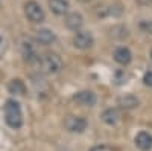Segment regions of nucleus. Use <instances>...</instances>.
<instances>
[{
	"instance_id": "2",
	"label": "nucleus",
	"mask_w": 152,
	"mask_h": 151,
	"mask_svg": "<svg viewBox=\"0 0 152 151\" xmlns=\"http://www.w3.org/2000/svg\"><path fill=\"white\" fill-rule=\"evenodd\" d=\"M5 121L11 128L18 130L23 125V111L15 99H9L5 104Z\"/></svg>"
},
{
	"instance_id": "5",
	"label": "nucleus",
	"mask_w": 152,
	"mask_h": 151,
	"mask_svg": "<svg viewBox=\"0 0 152 151\" xmlns=\"http://www.w3.org/2000/svg\"><path fill=\"white\" fill-rule=\"evenodd\" d=\"M93 44H94V38H93L91 32H88V31H78L73 37V46L76 49L85 50V49H90Z\"/></svg>"
},
{
	"instance_id": "3",
	"label": "nucleus",
	"mask_w": 152,
	"mask_h": 151,
	"mask_svg": "<svg viewBox=\"0 0 152 151\" xmlns=\"http://www.w3.org/2000/svg\"><path fill=\"white\" fill-rule=\"evenodd\" d=\"M24 15H26L28 20L32 21V23H41L46 18L44 9L41 8L40 3L34 2V0H31V2H28L24 5Z\"/></svg>"
},
{
	"instance_id": "16",
	"label": "nucleus",
	"mask_w": 152,
	"mask_h": 151,
	"mask_svg": "<svg viewBox=\"0 0 152 151\" xmlns=\"http://www.w3.org/2000/svg\"><path fill=\"white\" fill-rule=\"evenodd\" d=\"M8 90L9 93L12 95H18V96H23L24 93H26V87H24V84L20 81V80H12L8 85Z\"/></svg>"
},
{
	"instance_id": "10",
	"label": "nucleus",
	"mask_w": 152,
	"mask_h": 151,
	"mask_svg": "<svg viewBox=\"0 0 152 151\" xmlns=\"http://www.w3.org/2000/svg\"><path fill=\"white\" fill-rule=\"evenodd\" d=\"M113 58H114L116 63H119L120 66H128L129 63L132 61V54H131V50L128 47L120 46V47H117L116 50H114Z\"/></svg>"
},
{
	"instance_id": "13",
	"label": "nucleus",
	"mask_w": 152,
	"mask_h": 151,
	"mask_svg": "<svg viewBox=\"0 0 152 151\" xmlns=\"http://www.w3.org/2000/svg\"><path fill=\"white\" fill-rule=\"evenodd\" d=\"M49 8L55 15H66L70 9V3L67 0H49Z\"/></svg>"
},
{
	"instance_id": "17",
	"label": "nucleus",
	"mask_w": 152,
	"mask_h": 151,
	"mask_svg": "<svg viewBox=\"0 0 152 151\" xmlns=\"http://www.w3.org/2000/svg\"><path fill=\"white\" fill-rule=\"evenodd\" d=\"M143 82H145V85L152 87V72H146V73H145V77H143Z\"/></svg>"
},
{
	"instance_id": "8",
	"label": "nucleus",
	"mask_w": 152,
	"mask_h": 151,
	"mask_svg": "<svg viewBox=\"0 0 152 151\" xmlns=\"http://www.w3.org/2000/svg\"><path fill=\"white\" fill-rule=\"evenodd\" d=\"M35 40L38 44H44V46H49L56 41V35L53 31H50L47 28H41L35 32Z\"/></svg>"
},
{
	"instance_id": "21",
	"label": "nucleus",
	"mask_w": 152,
	"mask_h": 151,
	"mask_svg": "<svg viewBox=\"0 0 152 151\" xmlns=\"http://www.w3.org/2000/svg\"><path fill=\"white\" fill-rule=\"evenodd\" d=\"M79 2H84L85 3V2H90V0H79Z\"/></svg>"
},
{
	"instance_id": "6",
	"label": "nucleus",
	"mask_w": 152,
	"mask_h": 151,
	"mask_svg": "<svg viewBox=\"0 0 152 151\" xmlns=\"http://www.w3.org/2000/svg\"><path fill=\"white\" fill-rule=\"evenodd\" d=\"M37 40L34 38H23L21 41V54L24 57V60H26L28 63H32L38 58V54H37Z\"/></svg>"
},
{
	"instance_id": "15",
	"label": "nucleus",
	"mask_w": 152,
	"mask_h": 151,
	"mask_svg": "<svg viewBox=\"0 0 152 151\" xmlns=\"http://www.w3.org/2000/svg\"><path fill=\"white\" fill-rule=\"evenodd\" d=\"M122 8L120 5H111V6H99L97 15L99 17H108V15H120Z\"/></svg>"
},
{
	"instance_id": "22",
	"label": "nucleus",
	"mask_w": 152,
	"mask_h": 151,
	"mask_svg": "<svg viewBox=\"0 0 152 151\" xmlns=\"http://www.w3.org/2000/svg\"><path fill=\"white\" fill-rule=\"evenodd\" d=\"M151 58H152V50H151Z\"/></svg>"
},
{
	"instance_id": "12",
	"label": "nucleus",
	"mask_w": 152,
	"mask_h": 151,
	"mask_svg": "<svg viewBox=\"0 0 152 151\" xmlns=\"http://www.w3.org/2000/svg\"><path fill=\"white\" fill-rule=\"evenodd\" d=\"M135 147L140 151H151L152 150V134H149L148 131H140L135 136Z\"/></svg>"
},
{
	"instance_id": "4",
	"label": "nucleus",
	"mask_w": 152,
	"mask_h": 151,
	"mask_svg": "<svg viewBox=\"0 0 152 151\" xmlns=\"http://www.w3.org/2000/svg\"><path fill=\"white\" fill-rule=\"evenodd\" d=\"M88 127V122L81 116H67L64 119V128L70 133H84Z\"/></svg>"
},
{
	"instance_id": "18",
	"label": "nucleus",
	"mask_w": 152,
	"mask_h": 151,
	"mask_svg": "<svg viewBox=\"0 0 152 151\" xmlns=\"http://www.w3.org/2000/svg\"><path fill=\"white\" fill-rule=\"evenodd\" d=\"M90 151H114V148H111L110 145H97V147L91 148Z\"/></svg>"
},
{
	"instance_id": "11",
	"label": "nucleus",
	"mask_w": 152,
	"mask_h": 151,
	"mask_svg": "<svg viewBox=\"0 0 152 151\" xmlns=\"http://www.w3.org/2000/svg\"><path fill=\"white\" fill-rule=\"evenodd\" d=\"M138 104H140V101L132 93H125V95L117 98V105L120 108H125V110H132V108L138 107Z\"/></svg>"
},
{
	"instance_id": "14",
	"label": "nucleus",
	"mask_w": 152,
	"mask_h": 151,
	"mask_svg": "<svg viewBox=\"0 0 152 151\" xmlns=\"http://www.w3.org/2000/svg\"><path fill=\"white\" fill-rule=\"evenodd\" d=\"M102 121L107 124V125H116L119 121H120V111L117 110V108H108V110H105L104 113H102Z\"/></svg>"
},
{
	"instance_id": "1",
	"label": "nucleus",
	"mask_w": 152,
	"mask_h": 151,
	"mask_svg": "<svg viewBox=\"0 0 152 151\" xmlns=\"http://www.w3.org/2000/svg\"><path fill=\"white\" fill-rule=\"evenodd\" d=\"M35 69L46 75H55L62 69V60L55 52H46L43 55H38V58L32 63Z\"/></svg>"
},
{
	"instance_id": "9",
	"label": "nucleus",
	"mask_w": 152,
	"mask_h": 151,
	"mask_svg": "<svg viewBox=\"0 0 152 151\" xmlns=\"http://www.w3.org/2000/svg\"><path fill=\"white\" fill-rule=\"evenodd\" d=\"M64 21H66V26L70 31L78 32V31H81L82 24H84V17L79 14V12H67Z\"/></svg>"
},
{
	"instance_id": "20",
	"label": "nucleus",
	"mask_w": 152,
	"mask_h": 151,
	"mask_svg": "<svg viewBox=\"0 0 152 151\" xmlns=\"http://www.w3.org/2000/svg\"><path fill=\"white\" fill-rule=\"evenodd\" d=\"M138 2H140V3H145V5H146V3H149V2H151V0H138Z\"/></svg>"
},
{
	"instance_id": "7",
	"label": "nucleus",
	"mask_w": 152,
	"mask_h": 151,
	"mask_svg": "<svg viewBox=\"0 0 152 151\" xmlns=\"http://www.w3.org/2000/svg\"><path fill=\"white\" fill-rule=\"evenodd\" d=\"M73 98H75L76 102H79L81 105H85V107H93V105H96V102H97V96H96V93H93L91 90L78 92Z\"/></svg>"
},
{
	"instance_id": "19",
	"label": "nucleus",
	"mask_w": 152,
	"mask_h": 151,
	"mask_svg": "<svg viewBox=\"0 0 152 151\" xmlns=\"http://www.w3.org/2000/svg\"><path fill=\"white\" fill-rule=\"evenodd\" d=\"M142 28H143L148 34L152 35V20H151V21H145V23H142Z\"/></svg>"
}]
</instances>
